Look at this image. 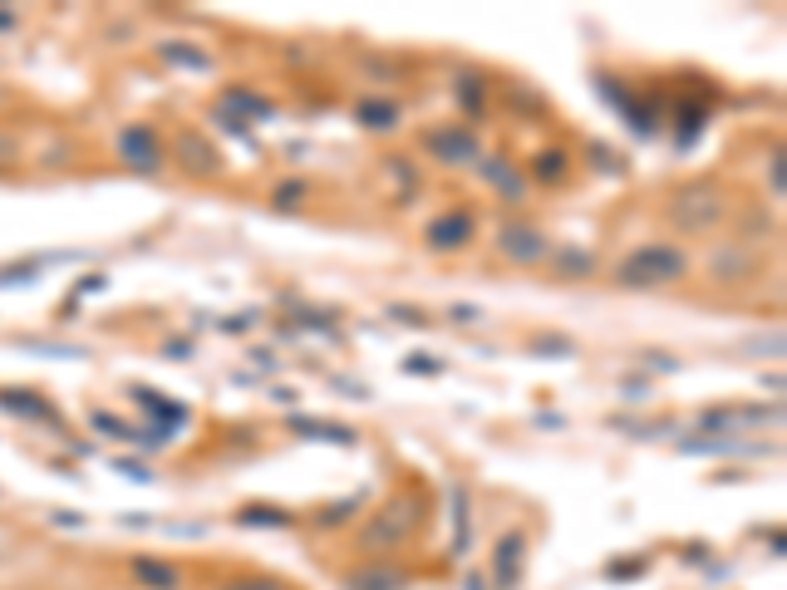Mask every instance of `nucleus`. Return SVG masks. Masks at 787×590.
Here are the masks:
<instances>
[{
  "mask_svg": "<svg viewBox=\"0 0 787 590\" xmlns=\"http://www.w3.org/2000/svg\"><path fill=\"white\" fill-rule=\"evenodd\" d=\"M724 212H728V197L719 182H684L665 207L669 227L684 236H699V232H709V227H719Z\"/></svg>",
  "mask_w": 787,
  "mask_h": 590,
  "instance_id": "1",
  "label": "nucleus"
},
{
  "mask_svg": "<svg viewBox=\"0 0 787 590\" xmlns=\"http://www.w3.org/2000/svg\"><path fill=\"white\" fill-rule=\"evenodd\" d=\"M689 276V256L669 241H655V246H640L630 251L620 266H615V281L620 286H635V291H650V286H669V281H684Z\"/></svg>",
  "mask_w": 787,
  "mask_h": 590,
  "instance_id": "2",
  "label": "nucleus"
},
{
  "mask_svg": "<svg viewBox=\"0 0 787 590\" xmlns=\"http://www.w3.org/2000/svg\"><path fill=\"white\" fill-rule=\"evenodd\" d=\"M424 522V497L419 492H394V502L379 512V517H369L364 522V531L355 536V546L360 551H394V546H404L409 536H414V527Z\"/></svg>",
  "mask_w": 787,
  "mask_h": 590,
  "instance_id": "3",
  "label": "nucleus"
},
{
  "mask_svg": "<svg viewBox=\"0 0 787 590\" xmlns=\"http://www.w3.org/2000/svg\"><path fill=\"white\" fill-rule=\"evenodd\" d=\"M114 158L138 177L163 173L168 168V143H163L158 123H123L119 133H114Z\"/></svg>",
  "mask_w": 787,
  "mask_h": 590,
  "instance_id": "4",
  "label": "nucleus"
},
{
  "mask_svg": "<svg viewBox=\"0 0 787 590\" xmlns=\"http://www.w3.org/2000/svg\"><path fill=\"white\" fill-rule=\"evenodd\" d=\"M497 256L512 261V266H546V261H551V236H546L537 222L512 217V222L497 232Z\"/></svg>",
  "mask_w": 787,
  "mask_h": 590,
  "instance_id": "5",
  "label": "nucleus"
},
{
  "mask_svg": "<svg viewBox=\"0 0 787 590\" xmlns=\"http://www.w3.org/2000/svg\"><path fill=\"white\" fill-rule=\"evenodd\" d=\"M522 566H527V531L512 527L497 541V551H492V586L517 590L522 586Z\"/></svg>",
  "mask_w": 787,
  "mask_h": 590,
  "instance_id": "6",
  "label": "nucleus"
},
{
  "mask_svg": "<svg viewBox=\"0 0 787 590\" xmlns=\"http://www.w3.org/2000/svg\"><path fill=\"white\" fill-rule=\"evenodd\" d=\"M478 232V217L468 212V207H453V212H443V217H433L424 227V241L433 251H458V246H468Z\"/></svg>",
  "mask_w": 787,
  "mask_h": 590,
  "instance_id": "7",
  "label": "nucleus"
},
{
  "mask_svg": "<svg viewBox=\"0 0 787 590\" xmlns=\"http://www.w3.org/2000/svg\"><path fill=\"white\" fill-rule=\"evenodd\" d=\"M424 148L438 158V163H478V158H483L473 128H428Z\"/></svg>",
  "mask_w": 787,
  "mask_h": 590,
  "instance_id": "8",
  "label": "nucleus"
},
{
  "mask_svg": "<svg viewBox=\"0 0 787 590\" xmlns=\"http://www.w3.org/2000/svg\"><path fill=\"white\" fill-rule=\"evenodd\" d=\"M173 148H178V168L192 177H212L222 173V153L202 138V133H178L173 138Z\"/></svg>",
  "mask_w": 787,
  "mask_h": 590,
  "instance_id": "9",
  "label": "nucleus"
},
{
  "mask_svg": "<svg viewBox=\"0 0 787 590\" xmlns=\"http://www.w3.org/2000/svg\"><path fill=\"white\" fill-rule=\"evenodd\" d=\"M133 404L148 413V418L158 423V433H168V438H173L178 428H187V418H192V413H187V404L168 399V394H153V389H133Z\"/></svg>",
  "mask_w": 787,
  "mask_h": 590,
  "instance_id": "10",
  "label": "nucleus"
},
{
  "mask_svg": "<svg viewBox=\"0 0 787 590\" xmlns=\"http://www.w3.org/2000/svg\"><path fill=\"white\" fill-rule=\"evenodd\" d=\"M399 118H404V109H399L389 94H364V99H355V123L369 128V133H389V128H399Z\"/></svg>",
  "mask_w": 787,
  "mask_h": 590,
  "instance_id": "11",
  "label": "nucleus"
},
{
  "mask_svg": "<svg viewBox=\"0 0 787 590\" xmlns=\"http://www.w3.org/2000/svg\"><path fill=\"white\" fill-rule=\"evenodd\" d=\"M409 586V571L404 566H394V561H374V566H360L345 590H404Z\"/></svg>",
  "mask_w": 787,
  "mask_h": 590,
  "instance_id": "12",
  "label": "nucleus"
},
{
  "mask_svg": "<svg viewBox=\"0 0 787 590\" xmlns=\"http://www.w3.org/2000/svg\"><path fill=\"white\" fill-rule=\"evenodd\" d=\"M128 576L138 581V586H153V590H178V566L173 561H158V556H133L128 561Z\"/></svg>",
  "mask_w": 787,
  "mask_h": 590,
  "instance_id": "13",
  "label": "nucleus"
},
{
  "mask_svg": "<svg viewBox=\"0 0 787 590\" xmlns=\"http://www.w3.org/2000/svg\"><path fill=\"white\" fill-rule=\"evenodd\" d=\"M546 266L556 276H566V281H581V276H596V251H586V246H551Z\"/></svg>",
  "mask_w": 787,
  "mask_h": 590,
  "instance_id": "14",
  "label": "nucleus"
},
{
  "mask_svg": "<svg viewBox=\"0 0 787 590\" xmlns=\"http://www.w3.org/2000/svg\"><path fill=\"white\" fill-rule=\"evenodd\" d=\"M0 409L15 413V418H45V423H55V404L45 399V394H30V389H0Z\"/></svg>",
  "mask_w": 787,
  "mask_h": 590,
  "instance_id": "15",
  "label": "nucleus"
},
{
  "mask_svg": "<svg viewBox=\"0 0 787 590\" xmlns=\"http://www.w3.org/2000/svg\"><path fill=\"white\" fill-rule=\"evenodd\" d=\"M748 271H753V251H743V246H724V251L709 256V276L714 281H743Z\"/></svg>",
  "mask_w": 787,
  "mask_h": 590,
  "instance_id": "16",
  "label": "nucleus"
},
{
  "mask_svg": "<svg viewBox=\"0 0 787 590\" xmlns=\"http://www.w3.org/2000/svg\"><path fill=\"white\" fill-rule=\"evenodd\" d=\"M532 177L546 182V187H561V182L571 177V158H566V148H542V153L532 158Z\"/></svg>",
  "mask_w": 787,
  "mask_h": 590,
  "instance_id": "17",
  "label": "nucleus"
},
{
  "mask_svg": "<svg viewBox=\"0 0 787 590\" xmlns=\"http://www.w3.org/2000/svg\"><path fill=\"white\" fill-rule=\"evenodd\" d=\"M286 428L291 433H301V438H325V443H355V433L350 428H340V423H310L305 413H286Z\"/></svg>",
  "mask_w": 787,
  "mask_h": 590,
  "instance_id": "18",
  "label": "nucleus"
},
{
  "mask_svg": "<svg viewBox=\"0 0 787 590\" xmlns=\"http://www.w3.org/2000/svg\"><path fill=\"white\" fill-rule=\"evenodd\" d=\"M153 55L168 59V64H178V69H207V64H212L202 45H187V40H158Z\"/></svg>",
  "mask_w": 787,
  "mask_h": 590,
  "instance_id": "19",
  "label": "nucleus"
},
{
  "mask_svg": "<svg viewBox=\"0 0 787 590\" xmlns=\"http://www.w3.org/2000/svg\"><path fill=\"white\" fill-rule=\"evenodd\" d=\"M483 163V173H487V182L502 192V197H522L527 192V182H522V173L507 163V158H478Z\"/></svg>",
  "mask_w": 787,
  "mask_h": 590,
  "instance_id": "20",
  "label": "nucleus"
},
{
  "mask_svg": "<svg viewBox=\"0 0 787 590\" xmlns=\"http://www.w3.org/2000/svg\"><path fill=\"white\" fill-rule=\"evenodd\" d=\"M232 522L237 527H296V517L281 512V507H237Z\"/></svg>",
  "mask_w": 787,
  "mask_h": 590,
  "instance_id": "21",
  "label": "nucleus"
},
{
  "mask_svg": "<svg viewBox=\"0 0 787 590\" xmlns=\"http://www.w3.org/2000/svg\"><path fill=\"white\" fill-rule=\"evenodd\" d=\"M222 104H227V114H251V118H271L276 114V104H261V94H251V89H227L222 94Z\"/></svg>",
  "mask_w": 787,
  "mask_h": 590,
  "instance_id": "22",
  "label": "nucleus"
},
{
  "mask_svg": "<svg viewBox=\"0 0 787 590\" xmlns=\"http://www.w3.org/2000/svg\"><path fill=\"white\" fill-rule=\"evenodd\" d=\"M310 197V177H281L276 182V192H271V207H281V212H291L296 202Z\"/></svg>",
  "mask_w": 787,
  "mask_h": 590,
  "instance_id": "23",
  "label": "nucleus"
},
{
  "mask_svg": "<svg viewBox=\"0 0 787 590\" xmlns=\"http://www.w3.org/2000/svg\"><path fill=\"white\" fill-rule=\"evenodd\" d=\"M458 104H463V114H487V89H483V79H473V74H463L458 79Z\"/></svg>",
  "mask_w": 787,
  "mask_h": 590,
  "instance_id": "24",
  "label": "nucleus"
},
{
  "mask_svg": "<svg viewBox=\"0 0 787 590\" xmlns=\"http://www.w3.org/2000/svg\"><path fill=\"white\" fill-rule=\"evenodd\" d=\"M453 551H468V492L453 487Z\"/></svg>",
  "mask_w": 787,
  "mask_h": 590,
  "instance_id": "25",
  "label": "nucleus"
},
{
  "mask_svg": "<svg viewBox=\"0 0 787 590\" xmlns=\"http://www.w3.org/2000/svg\"><path fill=\"white\" fill-rule=\"evenodd\" d=\"M89 423H94L99 433H109V438H133V443H138V428H128L123 418H109L104 409H94V413H89Z\"/></svg>",
  "mask_w": 787,
  "mask_h": 590,
  "instance_id": "26",
  "label": "nucleus"
},
{
  "mask_svg": "<svg viewBox=\"0 0 787 590\" xmlns=\"http://www.w3.org/2000/svg\"><path fill=\"white\" fill-rule=\"evenodd\" d=\"M217 590H291V586L276 581V576H232V581H222Z\"/></svg>",
  "mask_w": 787,
  "mask_h": 590,
  "instance_id": "27",
  "label": "nucleus"
},
{
  "mask_svg": "<svg viewBox=\"0 0 787 590\" xmlns=\"http://www.w3.org/2000/svg\"><path fill=\"white\" fill-rule=\"evenodd\" d=\"M55 261H60V256H55ZM45 266H50V261H40V256H35V261H25V266H5V271H0V286H15V281H30V276H40Z\"/></svg>",
  "mask_w": 787,
  "mask_h": 590,
  "instance_id": "28",
  "label": "nucleus"
},
{
  "mask_svg": "<svg viewBox=\"0 0 787 590\" xmlns=\"http://www.w3.org/2000/svg\"><path fill=\"white\" fill-rule=\"evenodd\" d=\"M360 502H364V497H345V502L325 507V512H320V522H325V527H340L345 517H355V512H360Z\"/></svg>",
  "mask_w": 787,
  "mask_h": 590,
  "instance_id": "29",
  "label": "nucleus"
},
{
  "mask_svg": "<svg viewBox=\"0 0 787 590\" xmlns=\"http://www.w3.org/2000/svg\"><path fill=\"white\" fill-rule=\"evenodd\" d=\"M635 581V576H645V556H635V561H610V581Z\"/></svg>",
  "mask_w": 787,
  "mask_h": 590,
  "instance_id": "30",
  "label": "nucleus"
},
{
  "mask_svg": "<svg viewBox=\"0 0 787 590\" xmlns=\"http://www.w3.org/2000/svg\"><path fill=\"white\" fill-rule=\"evenodd\" d=\"M404 369H409V374H438L443 364H438V359H428V354H409V359H404Z\"/></svg>",
  "mask_w": 787,
  "mask_h": 590,
  "instance_id": "31",
  "label": "nucleus"
},
{
  "mask_svg": "<svg viewBox=\"0 0 787 590\" xmlns=\"http://www.w3.org/2000/svg\"><path fill=\"white\" fill-rule=\"evenodd\" d=\"M389 315H394V320H409V325H428V315L414 310V305H389Z\"/></svg>",
  "mask_w": 787,
  "mask_h": 590,
  "instance_id": "32",
  "label": "nucleus"
},
{
  "mask_svg": "<svg viewBox=\"0 0 787 590\" xmlns=\"http://www.w3.org/2000/svg\"><path fill=\"white\" fill-rule=\"evenodd\" d=\"M20 30V10L15 5H0V35H15Z\"/></svg>",
  "mask_w": 787,
  "mask_h": 590,
  "instance_id": "33",
  "label": "nucleus"
},
{
  "mask_svg": "<svg viewBox=\"0 0 787 590\" xmlns=\"http://www.w3.org/2000/svg\"><path fill=\"white\" fill-rule=\"evenodd\" d=\"M114 472H123V477H148V472L138 468V463H128V458H114Z\"/></svg>",
  "mask_w": 787,
  "mask_h": 590,
  "instance_id": "34",
  "label": "nucleus"
},
{
  "mask_svg": "<svg viewBox=\"0 0 787 590\" xmlns=\"http://www.w3.org/2000/svg\"><path fill=\"white\" fill-rule=\"evenodd\" d=\"M55 527H84V517H74V512H55Z\"/></svg>",
  "mask_w": 787,
  "mask_h": 590,
  "instance_id": "35",
  "label": "nucleus"
},
{
  "mask_svg": "<svg viewBox=\"0 0 787 590\" xmlns=\"http://www.w3.org/2000/svg\"><path fill=\"white\" fill-rule=\"evenodd\" d=\"M0 163H5V168L15 163V138H5V143H0Z\"/></svg>",
  "mask_w": 787,
  "mask_h": 590,
  "instance_id": "36",
  "label": "nucleus"
},
{
  "mask_svg": "<svg viewBox=\"0 0 787 590\" xmlns=\"http://www.w3.org/2000/svg\"><path fill=\"white\" fill-rule=\"evenodd\" d=\"M463 590H487V576H483V571H473V576L463 581Z\"/></svg>",
  "mask_w": 787,
  "mask_h": 590,
  "instance_id": "37",
  "label": "nucleus"
}]
</instances>
